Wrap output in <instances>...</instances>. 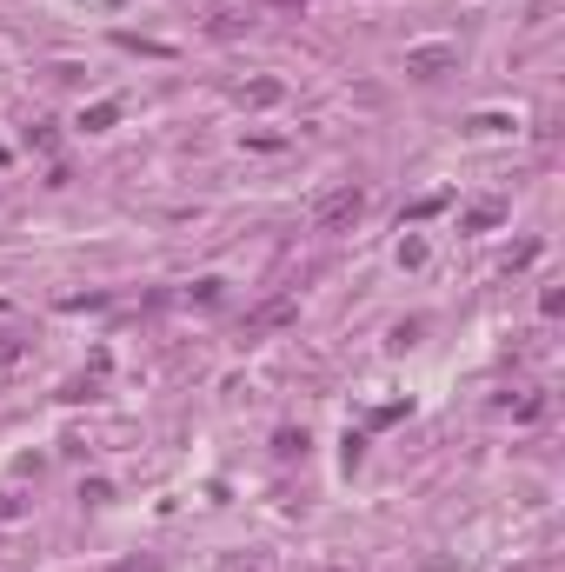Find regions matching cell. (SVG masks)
Listing matches in <instances>:
<instances>
[{
  "instance_id": "cell-1",
  "label": "cell",
  "mask_w": 565,
  "mask_h": 572,
  "mask_svg": "<svg viewBox=\"0 0 565 572\" xmlns=\"http://www.w3.org/2000/svg\"><path fill=\"white\" fill-rule=\"evenodd\" d=\"M359 213H366V193H359V187H339L327 207L313 213V227H319V233H339V227H353Z\"/></svg>"
},
{
  "instance_id": "cell-2",
  "label": "cell",
  "mask_w": 565,
  "mask_h": 572,
  "mask_svg": "<svg viewBox=\"0 0 565 572\" xmlns=\"http://www.w3.org/2000/svg\"><path fill=\"white\" fill-rule=\"evenodd\" d=\"M27 360V346L13 340V333H0V373H7V366H21Z\"/></svg>"
}]
</instances>
